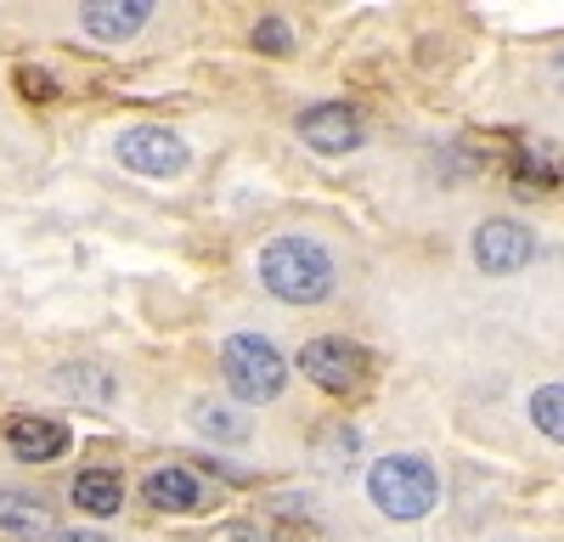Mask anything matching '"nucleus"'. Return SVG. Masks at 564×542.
Returning a JSON list of instances; mask_svg holds the SVG:
<instances>
[{"mask_svg":"<svg viewBox=\"0 0 564 542\" xmlns=\"http://www.w3.org/2000/svg\"><path fill=\"white\" fill-rule=\"evenodd\" d=\"M148 0H90V7H79V23L85 34H97V40H130L141 23H148Z\"/></svg>","mask_w":564,"mask_h":542,"instance_id":"nucleus-9","label":"nucleus"},{"mask_svg":"<svg viewBox=\"0 0 564 542\" xmlns=\"http://www.w3.org/2000/svg\"><path fill=\"white\" fill-rule=\"evenodd\" d=\"M531 232H525V226L520 220H486L480 226V232H475V265L480 271H491V278H508V271H520L525 260H531Z\"/></svg>","mask_w":564,"mask_h":542,"instance_id":"nucleus-6","label":"nucleus"},{"mask_svg":"<svg viewBox=\"0 0 564 542\" xmlns=\"http://www.w3.org/2000/svg\"><path fill=\"white\" fill-rule=\"evenodd\" d=\"M7 446L23 464H45V458H57V452H68V430L57 419H12Z\"/></svg>","mask_w":564,"mask_h":542,"instance_id":"nucleus-10","label":"nucleus"},{"mask_svg":"<svg viewBox=\"0 0 564 542\" xmlns=\"http://www.w3.org/2000/svg\"><path fill=\"white\" fill-rule=\"evenodd\" d=\"M0 531L18 536V542H45L52 536V514H45V503L29 491H0Z\"/></svg>","mask_w":564,"mask_h":542,"instance_id":"nucleus-11","label":"nucleus"},{"mask_svg":"<svg viewBox=\"0 0 564 542\" xmlns=\"http://www.w3.org/2000/svg\"><path fill=\"white\" fill-rule=\"evenodd\" d=\"M119 164L135 170V175H181L186 170V142L164 124H135L119 136Z\"/></svg>","mask_w":564,"mask_h":542,"instance_id":"nucleus-5","label":"nucleus"},{"mask_svg":"<svg viewBox=\"0 0 564 542\" xmlns=\"http://www.w3.org/2000/svg\"><path fill=\"white\" fill-rule=\"evenodd\" d=\"M254 45H265V52H289V29H282V23L271 18V23H260V29H254Z\"/></svg>","mask_w":564,"mask_h":542,"instance_id":"nucleus-15","label":"nucleus"},{"mask_svg":"<svg viewBox=\"0 0 564 542\" xmlns=\"http://www.w3.org/2000/svg\"><path fill=\"white\" fill-rule=\"evenodd\" d=\"M198 430H204V435H215V441H243V435H249L243 413H231V406H215V401H204V406H198Z\"/></svg>","mask_w":564,"mask_h":542,"instance_id":"nucleus-14","label":"nucleus"},{"mask_svg":"<svg viewBox=\"0 0 564 542\" xmlns=\"http://www.w3.org/2000/svg\"><path fill=\"white\" fill-rule=\"evenodd\" d=\"M57 542H108V536H97V531H79V536H57Z\"/></svg>","mask_w":564,"mask_h":542,"instance_id":"nucleus-16","label":"nucleus"},{"mask_svg":"<svg viewBox=\"0 0 564 542\" xmlns=\"http://www.w3.org/2000/svg\"><path fill=\"white\" fill-rule=\"evenodd\" d=\"M74 509L97 514V520L119 514V509H124V480L108 475V469H85V475L74 480Z\"/></svg>","mask_w":564,"mask_h":542,"instance_id":"nucleus-12","label":"nucleus"},{"mask_svg":"<svg viewBox=\"0 0 564 542\" xmlns=\"http://www.w3.org/2000/svg\"><path fill=\"white\" fill-rule=\"evenodd\" d=\"M220 373H226V390L238 401H271L289 384V361H282L276 345L260 339V334H231L220 345Z\"/></svg>","mask_w":564,"mask_h":542,"instance_id":"nucleus-3","label":"nucleus"},{"mask_svg":"<svg viewBox=\"0 0 564 542\" xmlns=\"http://www.w3.org/2000/svg\"><path fill=\"white\" fill-rule=\"evenodd\" d=\"M141 497H148L153 509H164V514H193L204 503V486H198L193 469L170 464V469H153L148 480H141Z\"/></svg>","mask_w":564,"mask_h":542,"instance_id":"nucleus-8","label":"nucleus"},{"mask_svg":"<svg viewBox=\"0 0 564 542\" xmlns=\"http://www.w3.org/2000/svg\"><path fill=\"white\" fill-rule=\"evenodd\" d=\"M300 368H305L311 384L334 390V395H350V390L361 384V373H367V350L327 334V339H311V345L300 350Z\"/></svg>","mask_w":564,"mask_h":542,"instance_id":"nucleus-4","label":"nucleus"},{"mask_svg":"<svg viewBox=\"0 0 564 542\" xmlns=\"http://www.w3.org/2000/svg\"><path fill=\"white\" fill-rule=\"evenodd\" d=\"M367 491H372V503H379L390 520H423L435 509V497H441V480H435V469L423 458L401 452V458H379L367 469Z\"/></svg>","mask_w":564,"mask_h":542,"instance_id":"nucleus-2","label":"nucleus"},{"mask_svg":"<svg viewBox=\"0 0 564 542\" xmlns=\"http://www.w3.org/2000/svg\"><path fill=\"white\" fill-rule=\"evenodd\" d=\"M300 136L316 153H350V148H361V119L345 102H316L300 113Z\"/></svg>","mask_w":564,"mask_h":542,"instance_id":"nucleus-7","label":"nucleus"},{"mask_svg":"<svg viewBox=\"0 0 564 542\" xmlns=\"http://www.w3.org/2000/svg\"><path fill=\"white\" fill-rule=\"evenodd\" d=\"M531 424H536L547 441L564 446V384H542V390L531 395Z\"/></svg>","mask_w":564,"mask_h":542,"instance_id":"nucleus-13","label":"nucleus"},{"mask_svg":"<svg viewBox=\"0 0 564 542\" xmlns=\"http://www.w3.org/2000/svg\"><path fill=\"white\" fill-rule=\"evenodd\" d=\"M260 283L282 305H316V300H327V289H334V260H327V249L316 238L282 232L260 249Z\"/></svg>","mask_w":564,"mask_h":542,"instance_id":"nucleus-1","label":"nucleus"}]
</instances>
